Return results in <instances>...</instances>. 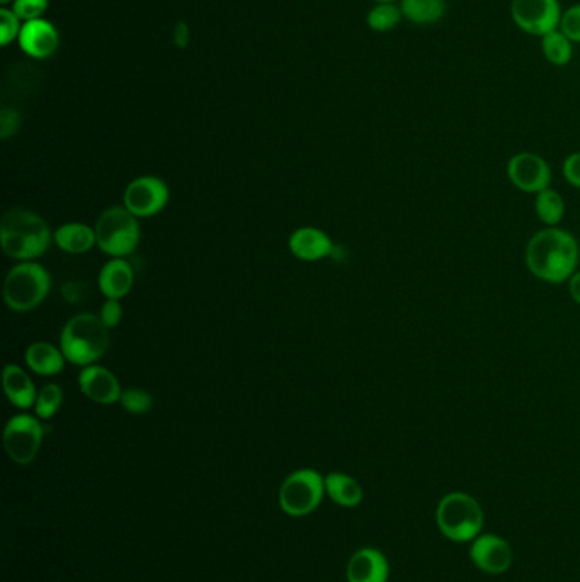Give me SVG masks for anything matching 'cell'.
<instances>
[{
  "label": "cell",
  "mask_w": 580,
  "mask_h": 582,
  "mask_svg": "<svg viewBox=\"0 0 580 582\" xmlns=\"http://www.w3.org/2000/svg\"><path fill=\"white\" fill-rule=\"evenodd\" d=\"M569 291L572 298H574V302L580 305V271L570 278Z\"/></svg>",
  "instance_id": "d590c367"
},
{
  "label": "cell",
  "mask_w": 580,
  "mask_h": 582,
  "mask_svg": "<svg viewBox=\"0 0 580 582\" xmlns=\"http://www.w3.org/2000/svg\"><path fill=\"white\" fill-rule=\"evenodd\" d=\"M558 29L572 43H579L580 45V2L563 11L562 21H560V28Z\"/></svg>",
  "instance_id": "f546056e"
},
{
  "label": "cell",
  "mask_w": 580,
  "mask_h": 582,
  "mask_svg": "<svg viewBox=\"0 0 580 582\" xmlns=\"http://www.w3.org/2000/svg\"><path fill=\"white\" fill-rule=\"evenodd\" d=\"M53 242L67 254H87L97 246L96 230L86 223H63L55 230Z\"/></svg>",
  "instance_id": "ffe728a7"
},
{
  "label": "cell",
  "mask_w": 580,
  "mask_h": 582,
  "mask_svg": "<svg viewBox=\"0 0 580 582\" xmlns=\"http://www.w3.org/2000/svg\"><path fill=\"white\" fill-rule=\"evenodd\" d=\"M109 343L108 327L91 312L74 315L60 332V349L69 363L80 368L96 365L108 351Z\"/></svg>",
  "instance_id": "3957f363"
},
{
  "label": "cell",
  "mask_w": 580,
  "mask_h": 582,
  "mask_svg": "<svg viewBox=\"0 0 580 582\" xmlns=\"http://www.w3.org/2000/svg\"><path fill=\"white\" fill-rule=\"evenodd\" d=\"M436 521L439 531L451 542H473L484 528V509L470 494L451 492L439 501Z\"/></svg>",
  "instance_id": "5b68a950"
},
{
  "label": "cell",
  "mask_w": 580,
  "mask_h": 582,
  "mask_svg": "<svg viewBox=\"0 0 580 582\" xmlns=\"http://www.w3.org/2000/svg\"><path fill=\"white\" fill-rule=\"evenodd\" d=\"M388 574L387 557L376 548H361L347 564L349 582H387Z\"/></svg>",
  "instance_id": "2e32d148"
},
{
  "label": "cell",
  "mask_w": 580,
  "mask_h": 582,
  "mask_svg": "<svg viewBox=\"0 0 580 582\" xmlns=\"http://www.w3.org/2000/svg\"><path fill=\"white\" fill-rule=\"evenodd\" d=\"M86 297V285L80 281H65L62 285V298L70 305L82 302Z\"/></svg>",
  "instance_id": "836d02e7"
},
{
  "label": "cell",
  "mask_w": 580,
  "mask_h": 582,
  "mask_svg": "<svg viewBox=\"0 0 580 582\" xmlns=\"http://www.w3.org/2000/svg\"><path fill=\"white\" fill-rule=\"evenodd\" d=\"M52 290V276L45 266L28 261L12 266L4 281V302L12 312L26 314L38 309Z\"/></svg>",
  "instance_id": "277c9868"
},
{
  "label": "cell",
  "mask_w": 580,
  "mask_h": 582,
  "mask_svg": "<svg viewBox=\"0 0 580 582\" xmlns=\"http://www.w3.org/2000/svg\"><path fill=\"white\" fill-rule=\"evenodd\" d=\"M45 440V426L33 414H16L4 428V446L12 462L29 465L33 462Z\"/></svg>",
  "instance_id": "ba28073f"
},
{
  "label": "cell",
  "mask_w": 580,
  "mask_h": 582,
  "mask_svg": "<svg viewBox=\"0 0 580 582\" xmlns=\"http://www.w3.org/2000/svg\"><path fill=\"white\" fill-rule=\"evenodd\" d=\"M23 125V116L19 115L18 109L4 108L0 111V137L2 140L14 137Z\"/></svg>",
  "instance_id": "4dcf8cb0"
},
{
  "label": "cell",
  "mask_w": 580,
  "mask_h": 582,
  "mask_svg": "<svg viewBox=\"0 0 580 582\" xmlns=\"http://www.w3.org/2000/svg\"><path fill=\"white\" fill-rule=\"evenodd\" d=\"M288 247L296 259L313 263V261H322L325 257H330L336 246L324 230L302 227L290 235Z\"/></svg>",
  "instance_id": "9a60e30c"
},
{
  "label": "cell",
  "mask_w": 580,
  "mask_h": 582,
  "mask_svg": "<svg viewBox=\"0 0 580 582\" xmlns=\"http://www.w3.org/2000/svg\"><path fill=\"white\" fill-rule=\"evenodd\" d=\"M541 53L546 62L555 67H565L574 57V43L560 29H555L552 33L541 36Z\"/></svg>",
  "instance_id": "603a6c76"
},
{
  "label": "cell",
  "mask_w": 580,
  "mask_h": 582,
  "mask_svg": "<svg viewBox=\"0 0 580 582\" xmlns=\"http://www.w3.org/2000/svg\"><path fill=\"white\" fill-rule=\"evenodd\" d=\"M580 251L574 235L550 227L533 235L526 247V264L536 278L560 285L577 273Z\"/></svg>",
  "instance_id": "6da1fadb"
},
{
  "label": "cell",
  "mask_w": 580,
  "mask_h": 582,
  "mask_svg": "<svg viewBox=\"0 0 580 582\" xmlns=\"http://www.w3.org/2000/svg\"><path fill=\"white\" fill-rule=\"evenodd\" d=\"M63 404V390L58 383H46L45 387L38 390L35 402V416L41 421H48L57 416Z\"/></svg>",
  "instance_id": "484cf974"
},
{
  "label": "cell",
  "mask_w": 580,
  "mask_h": 582,
  "mask_svg": "<svg viewBox=\"0 0 580 582\" xmlns=\"http://www.w3.org/2000/svg\"><path fill=\"white\" fill-rule=\"evenodd\" d=\"M19 46L28 57L45 60L55 55L60 45L57 28L46 19H35L23 24Z\"/></svg>",
  "instance_id": "5bb4252c"
},
{
  "label": "cell",
  "mask_w": 580,
  "mask_h": 582,
  "mask_svg": "<svg viewBox=\"0 0 580 582\" xmlns=\"http://www.w3.org/2000/svg\"><path fill=\"white\" fill-rule=\"evenodd\" d=\"M325 479L312 468H303L288 477L279 491V504L293 518L307 516L322 503Z\"/></svg>",
  "instance_id": "52a82bcc"
},
{
  "label": "cell",
  "mask_w": 580,
  "mask_h": 582,
  "mask_svg": "<svg viewBox=\"0 0 580 582\" xmlns=\"http://www.w3.org/2000/svg\"><path fill=\"white\" fill-rule=\"evenodd\" d=\"M376 4H380V2H400V0H375Z\"/></svg>",
  "instance_id": "74e56055"
},
{
  "label": "cell",
  "mask_w": 580,
  "mask_h": 582,
  "mask_svg": "<svg viewBox=\"0 0 580 582\" xmlns=\"http://www.w3.org/2000/svg\"><path fill=\"white\" fill-rule=\"evenodd\" d=\"M97 247L113 259H126L137 251L140 244V223L125 206H109L99 217L96 225Z\"/></svg>",
  "instance_id": "8992f818"
},
{
  "label": "cell",
  "mask_w": 580,
  "mask_h": 582,
  "mask_svg": "<svg viewBox=\"0 0 580 582\" xmlns=\"http://www.w3.org/2000/svg\"><path fill=\"white\" fill-rule=\"evenodd\" d=\"M99 317L103 320L104 326L108 327L109 331L114 327L120 326L121 319H123V305L121 300H108L103 303Z\"/></svg>",
  "instance_id": "1f68e13d"
},
{
  "label": "cell",
  "mask_w": 580,
  "mask_h": 582,
  "mask_svg": "<svg viewBox=\"0 0 580 582\" xmlns=\"http://www.w3.org/2000/svg\"><path fill=\"white\" fill-rule=\"evenodd\" d=\"M325 492L342 508H356L363 501V489L358 480L339 472H332L325 477Z\"/></svg>",
  "instance_id": "7402d4cb"
},
{
  "label": "cell",
  "mask_w": 580,
  "mask_h": 582,
  "mask_svg": "<svg viewBox=\"0 0 580 582\" xmlns=\"http://www.w3.org/2000/svg\"><path fill=\"white\" fill-rule=\"evenodd\" d=\"M80 392L86 395L87 399L92 400L99 406H113L120 404L123 388L113 371L104 368L101 365H91L82 368L77 377Z\"/></svg>",
  "instance_id": "7c38bea8"
},
{
  "label": "cell",
  "mask_w": 580,
  "mask_h": 582,
  "mask_svg": "<svg viewBox=\"0 0 580 582\" xmlns=\"http://www.w3.org/2000/svg\"><path fill=\"white\" fill-rule=\"evenodd\" d=\"M120 406L126 412H130V414L142 416V414H147L148 411H152V407H154V395L147 392V390H143V388H125L123 394H121Z\"/></svg>",
  "instance_id": "4316f807"
},
{
  "label": "cell",
  "mask_w": 580,
  "mask_h": 582,
  "mask_svg": "<svg viewBox=\"0 0 580 582\" xmlns=\"http://www.w3.org/2000/svg\"><path fill=\"white\" fill-rule=\"evenodd\" d=\"M507 177L516 188L524 193H541L550 188L552 169L541 155L533 152H521L509 160Z\"/></svg>",
  "instance_id": "8fae6325"
},
{
  "label": "cell",
  "mask_w": 580,
  "mask_h": 582,
  "mask_svg": "<svg viewBox=\"0 0 580 582\" xmlns=\"http://www.w3.org/2000/svg\"><path fill=\"white\" fill-rule=\"evenodd\" d=\"M171 191L164 179L140 176L126 186L123 206L137 218H150L164 212L169 205Z\"/></svg>",
  "instance_id": "9c48e42d"
},
{
  "label": "cell",
  "mask_w": 580,
  "mask_h": 582,
  "mask_svg": "<svg viewBox=\"0 0 580 582\" xmlns=\"http://www.w3.org/2000/svg\"><path fill=\"white\" fill-rule=\"evenodd\" d=\"M402 19L404 14L397 2H380L368 12L366 23L375 33H388L397 28Z\"/></svg>",
  "instance_id": "d4e9b609"
},
{
  "label": "cell",
  "mask_w": 580,
  "mask_h": 582,
  "mask_svg": "<svg viewBox=\"0 0 580 582\" xmlns=\"http://www.w3.org/2000/svg\"><path fill=\"white\" fill-rule=\"evenodd\" d=\"M470 559L485 574H504L514 560V552L507 540L497 535H478L470 547Z\"/></svg>",
  "instance_id": "4fadbf2b"
},
{
  "label": "cell",
  "mask_w": 580,
  "mask_h": 582,
  "mask_svg": "<svg viewBox=\"0 0 580 582\" xmlns=\"http://www.w3.org/2000/svg\"><path fill=\"white\" fill-rule=\"evenodd\" d=\"M21 19L16 16V12L2 7L0 9V45L9 46L14 40H19L21 35Z\"/></svg>",
  "instance_id": "83f0119b"
},
{
  "label": "cell",
  "mask_w": 580,
  "mask_h": 582,
  "mask_svg": "<svg viewBox=\"0 0 580 582\" xmlns=\"http://www.w3.org/2000/svg\"><path fill=\"white\" fill-rule=\"evenodd\" d=\"M48 6H50V0H16L12 4V11L16 12V16L21 21L28 23V21L43 18Z\"/></svg>",
  "instance_id": "f1b7e54d"
},
{
  "label": "cell",
  "mask_w": 580,
  "mask_h": 582,
  "mask_svg": "<svg viewBox=\"0 0 580 582\" xmlns=\"http://www.w3.org/2000/svg\"><path fill=\"white\" fill-rule=\"evenodd\" d=\"M135 285V271L126 259H111L99 273V290L108 300H121Z\"/></svg>",
  "instance_id": "ac0fdd59"
},
{
  "label": "cell",
  "mask_w": 580,
  "mask_h": 582,
  "mask_svg": "<svg viewBox=\"0 0 580 582\" xmlns=\"http://www.w3.org/2000/svg\"><path fill=\"white\" fill-rule=\"evenodd\" d=\"M24 361L28 365L29 370L40 375V377H55L60 375L67 358L63 354L62 349L57 348L55 344L46 343V341H36V343L29 344L24 353Z\"/></svg>",
  "instance_id": "d6986e66"
},
{
  "label": "cell",
  "mask_w": 580,
  "mask_h": 582,
  "mask_svg": "<svg viewBox=\"0 0 580 582\" xmlns=\"http://www.w3.org/2000/svg\"><path fill=\"white\" fill-rule=\"evenodd\" d=\"M14 2H16V0H0V4L4 7L9 6V4H14Z\"/></svg>",
  "instance_id": "8d00e7d4"
},
{
  "label": "cell",
  "mask_w": 580,
  "mask_h": 582,
  "mask_svg": "<svg viewBox=\"0 0 580 582\" xmlns=\"http://www.w3.org/2000/svg\"><path fill=\"white\" fill-rule=\"evenodd\" d=\"M536 215L548 227H555L565 217V201L555 189L546 188L536 194Z\"/></svg>",
  "instance_id": "cb8c5ba5"
},
{
  "label": "cell",
  "mask_w": 580,
  "mask_h": 582,
  "mask_svg": "<svg viewBox=\"0 0 580 582\" xmlns=\"http://www.w3.org/2000/svg\"><path fill=\"white\" fill-rule=\"evenodd\" d=\"M53 234L45 218L28 208H11L0 220V246L18 263L36 261L50 249Z\"/></svg>",
  "instance_id": "7a4b0ae2"
},
{
  "label": "cell",
  "mask_w": 580,
  "mask_h": 582,
  "mask_svg": "<svg viewBox=\"0 0 580 582\" xmlns=\"http://www.w3.org/2000/svg\"><path fill=\"white\" fill-rule=\"evenodd\" d=\"M560 0H512L511 18L526 35L545 36L560 28Z\"/></svg>",
  "instance_id": "30bf717a"
},
{
  "label": "cell",
  "mask_w": 580,
  "mask_h": 582,
  "mask_svg": "<svg viewBox=\"0 0 580 582\" xmlns=\"http://www.w3.org/2000/svg\"><path fill=\"white\" fill-rule=\"evenodd\" d=\"M189 38H191V31H189L188 24L184 21H179V23L174 26V33H172V40H174V45L177 48H186L189 45Z\"/></svg>",
  "instance_id": "e575fe53"
},
{
  "label": "cell",
  "mask_w": 580,
  "mask_h": 582,
  "mask_svg": "<svg viewBox=\"0 0 580 582\" xmlns=\"http://www.w3.org/2000/svg\"><path fill=\"white\" fill-rule=\"evenodd\" d=\"M404 19L416 26H433L448 12L446 0H400Z\"/></svg>",
  "instance_id": "44dd1931"
},
{
  "label": "cell",
  "mask_w": 580,
  "mask_h": 582,
  "mask_svg": "<svg viewBox=\"0 0 580 582\" xmlns=\"http://www.w3.org/2000/svg\"><path fill=\"white\" fill-rule=\"evenodd\" d=\"M2 385H4L7 400L12 406L18 407L21 411H28L31 407H35L38 390L24 368L14 363L6 365L2 373Z\"/></svg>",
  "instance_id": "e0dca14e"
},
{
  "label": "cell",
  "mask_w": 580,
  "mask_h": 582,
  "mask_svg": "<svg viewBox=\"0 0 580 582\" xmlns=\"http://www.w3.org/2000/svg\"><path fill=\"white\" fill-rule=\"evenodd\" d=\"M562 171L570 186L580 189V152H574L565 159Z\"/></svg>",
  "instance_id": "d6a6232c"
}]
</instances>
